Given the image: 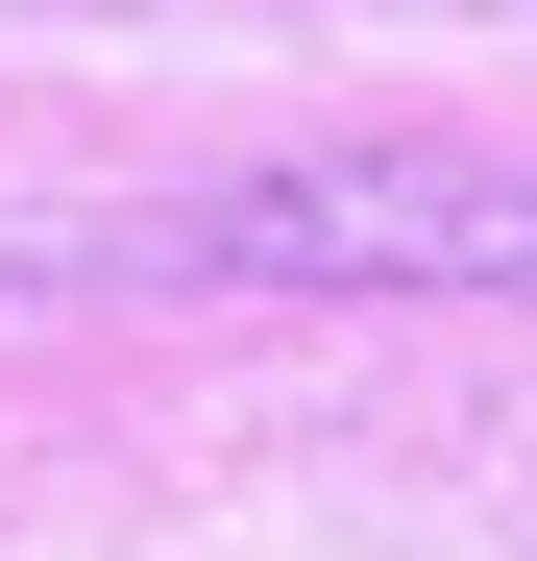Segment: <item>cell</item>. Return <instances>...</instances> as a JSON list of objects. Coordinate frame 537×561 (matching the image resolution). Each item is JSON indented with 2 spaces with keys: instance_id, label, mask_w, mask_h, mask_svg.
Masks as SVG:
<instances>
[{
  "instance_id": "cell-1",
  "label": "cell",
  "mask_w": 537,
  "mask_h": 561,
  "mask_svg": "<svg viewBox=\"0 0 537 561\" xmlns=\"http://www.w3.org/2000/svg\"><path fill=\"white\" fill-rule=\"evenodd\" d=\"M196 268L268 294H537V147H318L196 196Z\"/></svg>"
}]
</instances>
